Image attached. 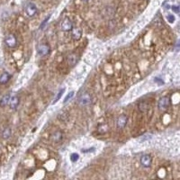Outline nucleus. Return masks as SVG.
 <instances>
[{
	"instance_id": "1",
	"label": "nucleus",
	"mask_w": 180,
	"mask_h": 180,
	"mask_svg": "<svg viewBox=\"0 0 180 180\" xmlns=\"http://www.w3.org/2000/svg\"><path fill=\"white\" fill-rule=\"evenodd\" d=\"M5 43L8 48H14L17 45V39L13 33H9L5 36Z\"/></svg>"
},
{
	"instance_id": "2",
	"label": "nucleus",
	"mask_w": 180,
	"mask_h": 180,
	"mask_svg": "<svg viewBox=\"0 0 180 180\" xmlns=\"http://www.w3.org/2000/svg\"><path fill=\"white\" fill-rule=\"evenodd\" d=\"M92 101V97L90 95L89 93L88 92H85L83 94H81L79 97V103L81 104V105H88Z\"/></svg>"
},
{
	"instance_id": "3",
	"label": "nucleus",
	"mask_w": 180,
	"mask_h": 180,
	"mask_svg": "<svg viewBox=\"0 0 180 180\" xmlns=\"http://www.w3.org/2000/svg\"><path fill=\"white\" fill-rule=\"evenodd\" d=\"M170 105V98L169 96H163L160 99L158 106L160 110H166Z\"/></svg>"
},
{
	"instance_id": "4",
	"label": "nucleus",
	"mask_w": 180,
	"mask_h": 180,
	"mask_svg": "<svg viewBox=\"0 0 180 180\" xmlns=\"http://www.w3.org/2000/svg\"><path fill=\"white\" fill-rule=\"evenodd\" d=\"M25 12H26V14L29 16V17H33L37 13V7L35 5V4L30 2L27 4L26 7H25Z\"/></svg>"
},
{
	"instance_id": "5",
	"label": "nucleus",
	"mask_w": 180,
	"mask_h": 180,
	"mask_svg": "<svg viewBox=\"0 0 180 180\" xmlns=\"http://www.w3.org/2000/svg\"><path fill=\"white\" fill-rule=\"evenodd\" d=\"M61 27L62 31H64V32H70L73 28V23L71 22V20L70 18H65L61 22Z\"/></svg>"
},
{
	"instance_id": "6",
	"label": "nucleus",
	"mask_w": 180,
	"mask_h": 180,
	"mask_svg": "<svg viewBox=\"0 0 180 180\" xmlns=\"http://www.w3.org/2000/svg\"><path fill=\"white\" fill-rule=\"evenodd\" d=\"M127 122H128V117H127V115H125V114L120 115V116L117 118V121H116V126H117V128L120 129V130L123 129V128L126 126Z\"/></svg>"
},
{
	"instance_id": "7",
	"label": "nucleus",
	"mask_w": 180,
	"mask_h": 180,
	"mask_svg": "<svg viewBox=\"0 0 180 180\" xmlns=\"http://www.w3.org/2000/svg\"><path fill=\"white\" fill-rule=\"evenodd\" d=\"M151 162H152V159H151V155L145 154V155L141 156V164L144 168H149V167H151Z\"/></svg>"
},
{
	"instance_id": "8",
	"label": "nucleus",
	"mask_w": 180,
	"mask_h": 180,
	"mask_svg": "<svg viewBox=\"0 0 180 180\" xmlns=\"http://www.w3.org/2000/svg\"><path fill=\"white\" fill-rule=\"evenodd\" d=\"M51 48L48 44H41L38 48V52L41 56H46L50 53Z\"/></svg>"
},
{
	"instance_id": "9",
	"label": "nucleus",
	"mask_w": 180,
	"mask_h": 180,
	"mask_svg": "<svg viewBox=\"0 0 180 180\" xmlns=\"http://www.w3.org/2000/svg\"><path fill=\"white\" fill-rule=\"evenodd\" d=\"M71 36L73 38V40L75 41H79L80 40L81 36H82V31L80 28H72L71 30Z\"/></svg>"
},
{
	"instance_id": "10",
	"label": "nucleus",
	"mask_w": 180,
	"mask_h": 180,
	"mask_svg": "<svg viewBox=\"0 0 180 180\" xmlns=\"http://www.w3.org/2000/svg\"><path fill=\"white\" fill-rule=\"evenodd\" d=\"M79 61V55L76 53H71L69 55L68 57V63L70 66L73 67L77 64V62Z\"/></svg>"
},
{
	"instance_id": "11",
	"label": "nucleus",
	"mask_w": 180,
	"mask_h": 180,
	"mask_svg": "<svg viewBox=\"0 0 180 180\" xmlns=\"http://www.w3.org/2000/svg\"><path fill=\"white\" fill-rule=\"evenodd\" d=\"M62 139H63V134H62V132L61 131H57L51 135V140L55 143H58V142L61 141Z\"/></svg>"
},
{
	"instance_id": "12",
	"label": "nucleus",
	"mask_w": 180,
	"mask_h": 180,
	"mask_svg": "<svg viewBox=\"0 0 180 180\" xmlns=\"http://www.w3.org/2000/svg\"><path fill=\"white\" fill-rule=\"evenodd\" d=\"M19 102H20V98H19L17 95H14V96L10 97V101H9L10 107H11L12 109H15V108L18 106Z\"/></svg>"
},
{
	"instance_id": "13",
	"label": "nucleus",
	"mask_w": 180,
	"mask_h": 180,
	"mask_svg": "<svg viewBox=\"0 0 180 180\" xmlns=\"http://www.w3.org/2000/svg\"><path fill=\"white\" fill-rule=\"evenodd\" d=\"M11 79V76L9 75V73L7 72H4L1 76H0V84L1 85H5Z\"/></svg>"
},
{
	"instance_id": "14",
	"label": "nucleus",
	"mask_w": 180,
	"mask_h": 180,
	"mask_svg": "<svg viewBox=\"0 0 180 180\" xmlns=\"http://www.w3.org/2000/svg\"><path fill=\"white\" fill-rule=\"evenodd\" d=\"M10 95H4L2 98H1V100H0V106L1 107H5V106H6L8 104H9V101H10Z\"/></svg>"
},
{
	"instance_id": "15",
	"label": "nucleus",
	"mask_w": 180,
	"mask_h": 180,
	"mask_svg": "<svg viewBox=\"0 0 180 180\" xmlns=\"http://www.w3.org/2000/svg\"><path fill=\"white\" fill-rule=\"evenodd\" d=\"M11 129L10 128H5V129H4V131H3V132H2V137H3V139H5V140H6V139H8L10 136H11Z\"/></svg>"
},
{
	"instance_id": "16",
	"label": "nucleus",
	"mask_w": 180,
	"mask_h": 180,
	"mask_svg": "<svg viewBox=\"0 0 180 180\" xmlns=\"http://www.w3.org/2000/svg\"><path fill=\"white\" fill-rule=\"evenodd\" d=\"M58 118L61 122H66L69 119V114L67 113H65V112H62V113L58 114Z\"/></svg>"
},
{
	"instance_id": "17",
	"label": "nucleus",
	"mask_w": 180,
	"mask_h": 180,
	"mask_svg": "<svg viewBox=\"0 0 180 180\" xmlns=\"http://www.w3.org/2000/svg\"><path fill=\"white\" fill-rule=\"evenodd\" d=\"M107 125L106 124H100L98 126V132L99 133H105L107 132Z\"/></svg>"
},
{
	"instance_id": "18",
	"label": "nucleus",
	"mask_w": 180,
	"mask_h": 180,
	"mask_svg": "<svg viewBox=\"0 0 180 180\" xmlns=\"http://www.w3.org/2000/svg\"><path fill=\"white\" fill-rule=\"evenodd\" d=\"M79 158V154H77V153H72V154L70 155V160H71L72 162L78 161Z\"/></svg>"
},
{
	"instance_id": "19",
	"label": "nucleus",
	"mask_w": 180,
	"mask_h": 180,
	"mask_svg": "<svg viewBox=\"0 0 180 180\" xmlns=\"http://www.w3.org/2000/svg\"><path fill=\"white\" fill-rule=\"evenodd\" d=\"M64 90L65 89H61L60 90V92L58 93V95H57V96H56V98L54 99V101H53V104H55V103H57L59 100H60V98H61V96L62 95V94H63V92H64Z\"/></svg>"
},
{
	"instance_id": "20",
	"label": "nucleus",
	"mask_w": 180,
	"mask_h": 180,
	"mask_svg": "<svg viewBox=\"0 0 180 180\" xmlns=\"http://www.w3.org/2000/svg\"><path fill=\"white\" fill-rule=\"evenodd\" d=\"M167 19H168V21H169V23H174V22H175V16H174L173 14H169V15L167 16Z\"/></svg>"
},
{
	"instance_id": "21",
	"label": "nucleus",
	"mask_w": 180,
	"mask_h": 180,
	"mask_svg": "<svg viewBox=\"0 0 180 180\" xmlns=\"http://www.w3.org/2000/svg\"><path fill=\"white\" fill-rule=\"evenodd\" d=\"M73 95H74V92H70V93L66 96V98H65V100H64V103H67V102L69 101V99H71V98L73 97Z\"/></svg>"
},
{
	"instance_id": "22",
	"label": "nucleus",
	"mask_w": 180,
	"mask_h": 180,
	"mask_svg": "<svg viewBox=\"0 0 180 180\" xmlns=\"http://www.w3.org/2000/svg\"><path fill=\"white\" fill-rule=\"evenodd\" d=\"M50 17H51V15H49V16H48V17H46V18H45V20H44V21H43V22H42V24H41V26H40V28H41V29H42V28H44V26H45V24H46V23H47V22H48V21H49V19H50Z\"/></svg>"
},
{
	"instance_id": "23",
	"label": "nucleus",
	"mask_w": 180,
	"mask_h": 180,
	"mask_svg": "<svg viewBox=\"0 0 180 180\" xmlns=\"http://www.w3.org/2000/svg\"><path fill=\"white\" fill-rule=\"evenodd\" d=\"M172 10H173L175 13H179L180 7L179 6H177V5H173V6H172Z\"/></svg>"
},
{
	"instance_id": "24",
	"label": "nucleus",
	"mask_w": 180,
	"mask_h": 180,
	"mask_svg": "<svg viewBox=\"0 0 180 180\" xmlns=\"http://www.w3.org/2000/svg\"><path fill=\"white\" fill-rule=\"evenodd\" d=\"M92 151H95L94 148H91V149H88V150H82V152H90Z\"/></svg>"
},
{
	"instance_id": "25",
	"label": "nucleus",
	"mask_w": 180,
	"mask_h": 180,
	"mask_svg": "<svg viewBox=\"0 0 180 180\" xmlns=\"http://www.w3.org/2000/svg\"><path fill=\"white\" fill-rule=\"evenodd\" d=\"M155 82L160 83V84H163V81H161L160 79H155Z\"/></svg>"
},
{
	"instance_id": "26",
	"label": "nucleus",
	"mask_w": 180,
	"mask_h": 180,
	"mask_svg": "<svg viewBox=\"0 0 180 180\" xmlns=\"http://www.w3.org/2000/svg\"><path fill=\"white\" fill-rule=\"evenodd\" d=\"M176 49L178 51V50H180V40L178 42V43H177V46H176Z\"/></svg>"
},
{
	"instance_id": "27",
	"label": "nucleus",
	"mask_w": 180,
	"mask_h": 180,
	"mask_svg": "<svg viewBox=\"0 0 180 180\" xmlns=\"http://www.w3.org/2000/svg\"><path fill=\"white\" fill-rule=\"evenodd\" d=\"M83 2H88V1H89V0H82Z\"/></svg>"
}]
</instances>
